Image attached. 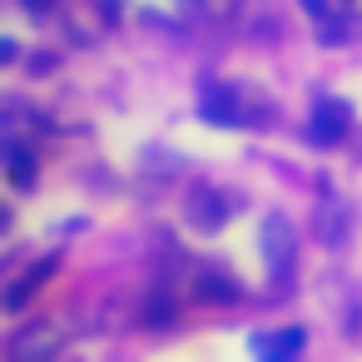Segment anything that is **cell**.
Here are the masks:
<instances>
[{
  "label": "cell",
  "instance_id": "6da1fadb",
  "mask_svg": "<svg viewBox=\"0 0 362 362\" xmlns=\"http://www.w3.org/2000/svg\"><path fill=\"white\" fill-rule=\"evenodd\" d=\"M199 115L209 119V124H258V115H248L243 110V90H233V85H204V95H199Z\"/></svg>",
  "mask_w": 362,
  "mask_h": 362
},
{
  "label": "cell",
  "instance_id": "7a4b0ae2",
  "mask_svg": "<svg viewBox=\"0 0 362 362\" xmlns=\"http://www.w3.org/2000/svg\"><path fill=\"white\" fill-rule=\"evenodd\" d=\"M263 258H268V273H273L278 283H288V273H293V258H298V238H293L288 218H278V214L263 223Z\"/></svg>",
  "mask_w": 362,
  "mask_h": 362
},
{
  "label": "cell",
  "instance_id": "3957f363",
  "mask_svg": "<svg viewBox=\"0 0 362 362\" xmlns=\"http://www.w3.org/2000/svg\"><path fill=\"white\" fill-rule=\"evenodd\" d=\"M184 214H189V223H194V228H204V233H218V228L228 223V214H233V199H223L218 189L199 184V189L189 194Z\"/></svg>",
  "mask_w": 362,
  "mask_h": 362
},
{
  "label": "cell",
  "instance_id": "277c9868",
  "mask_svg": "<svg viewBox=\"0 0 362 362\" xmlns=\"http://www.w3.org/2000/svg\"><path fill=\"white\" fill-rule=\"evenodd\" d=\"M55 352H60V327H55V322H30V327H21V332L6 342V357H11V362L55 357Z\"/></svg>",
  "mask_w": 362,
  "mask_h": 362
},
{
  "label": "cell",
  "instance_id": "5b68a950",
  "mask_svg": "<svg viewBox=\"0 0 362 362\" xmlns=\"http://www.w3.org/2000/svg\"><path fill=\"white\" fill-rule=\"evenodd\" d=\"M347 124H352V115H347V105L342 100H322V105H313V144H337L342 134H347Z\"/></svg>",
  "mask_w": 362,
  "mask_h": 362
},
{
  "label": "cell",
  "instance_id": "8992f818",
  "mask_svg": "<svg viewBox=\"0 0 362 362\" xmlns=\"http://www.w3.org/2000/svg\"><path fill=\"white\" fill-rule=\"evenodd\" d=\"M347 228H352V209L342 204V199H322V209H317V238L327 243V248H337L342 238H347Z\"/></svg>",
  "mask_w": 362,
  "mask_h": 362
},
{
  "label": "cell",
  "instance_id": "52a82bcc",
  "mask_svg": "<svg viewBox=\"0 0 362 362\" xmlns=\"http://www.w3.org/2000/svg\"><path fill=\"white\" fill-rule=\"evenodd\" d=\"M238 283L233 278H223V273H214V268H199V278H194V298L199 303H238Z\"/></svg>",
  "mask_w": 362,
  "mask_h": 362
},
{
  "label": "cell",
  "instance_id": "ba28073f",
  "mask_svg": "<svg viewBox=\"0 0 362 362\" xmlns=\"http://www.w3.org/2000/svg\"><path fill=\"white\" fill-rule=\"evenodd\" d=\"M303 342H308L303 327H283V332H273V337L258 332V337H253V352H258V357H298Z\"/></svg>",
  "mask_w": 362,
  "mask_h": 362
},
{
  "label": "cell",
  "instance_id": "9c48e42d",
  "mask_svg": "<svg viewBox=\"0 0 362 362\" xmlns=\"http://www.w3.org/2000/svg\"><path fill=\"white\" fill-rule=\"evenodd\" d=\"M50 273H55V258H40V263H35V268H30L21 283H11V288H6V308H11V313H21V308L30 303V293H35V288H40Z\"/></svg>",
  "mask_w": 362,
  "mask_h": 362
},
{
  "label": "cell",
  "instance_id": "30bf717a",
  "mask_svg": "<svg viewBox=\"0 0 362 362\" xmlns=\"http://www.w3.org/2000/svg\"><path fill=\"white\" fill-rule=\"evenodd\" d=\"M6 169H11V184H16V189H30V184H35V159H30V149L16 144V139L6 144Z\"/></svg>",
  "mask_w": 362,
  "mask_h": 362
},
{
  "label": "cell",
  "instance_id": "8fae6325",
  "mask_svg": "<svg viewBox=\"0 0 362 362\" xmlns=\"http://www.w3.org/2000/svg\"><path fill=\"white\" fill-rule=\"evenodd\" d=\"M144 322H149V327H169V322H174V303H169L164 293H159V298H149V313H144Z\"/></svg>",
  "mask_w": 362,
  "mask_h": 362
},
{
  "label": "cell",
  "instance_id": "7c38bea8",
  "mask_svg": "<svg viewBox=\"0 0 362 362\" xmlns=\"http://www.w3.org/2000/svg\"><path fill=\"white\" fill-rule=\"evenodd\" d=\"M317 40H322V45H342V40H347V21H327V25L317 30Z\"/></svg>",
  "mask_w": 362,
  "mask_h": 362
},
{
  "label": "cell",
  "instance_id": "4fadbf2b",
  "mask_svg": "<svg viewBox=\"0 0 362 362\" xmlns=\"http://www.w3.org/2000/svg\"><path fill=\"white\" fill-rule=\"evenodd\" d=\"M298 6H303L313 21H327V0H298Z\"/></svg>",
  "mask_w": 362,
  "mask_h": 362
},
{
  "label": "cell",
  "instance_id": "5bb4252c",
  "mask_svg": "<svg viewBox=\"0 0 362 362\" xmlns=\"http://www.w3.org/2000/svg\"><path fill=\"white\" fill-rule=\"evenodd\" d=\"M50 6H55V0H25V11H40V16H45Z\"/></svg>",
  "mask_w": 362,
  "mask_h": 362
}]
</instances>
